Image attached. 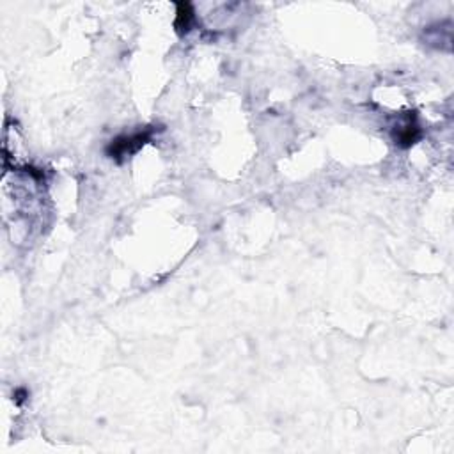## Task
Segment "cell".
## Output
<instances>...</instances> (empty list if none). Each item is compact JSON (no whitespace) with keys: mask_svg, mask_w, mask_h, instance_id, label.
I'll return each instance as SVG.
<instances>
[{"mask_svg":"<svg viewBox=\"0 0 454 454\" xmlns=\"http://www.w3.org/2000/svg\"><path fill=\"white\" fill-rule=\"evenodd\" d=\"M155 128H146L142 132H135L132 135H119L110 144L107 146V157H110L116 161H123L130 155L137 153L142 146L148 144L153 137Z\"/></svg>","mask_w":454,"mask_h":454,"instance_id":"cell-1","label":"cell"},{"mask_svg":"<svg viewBox=\"0 0 454 454\" xmlns=\"http://www.w3.org/2000/svg\"><path fill=\"white\" fill-rule=\"evenodd\" d=\"M419 137H421V128H419L417 121H415L414 116H408L401 125L396 126L394 141L396 144L401 146V148H410L412 144L417 142Z\"/></svg>","mask_w":454,"mask_h":454,"instance_id":"cell-2","label":"cell"},{"mask_svg":"<svg viewBox=\"0 0 454 454\" xmlns=\"http://www.w3.org/2000/svg\"><path fill=\"white\" fill-rule=\"evenodd\" d=\"M176 20H174V28L180 36H186L192 30L195 24V11L190 2H176Z\"/></svg>","mask_w":454,"mask_h":454,"instance_id":"cell-3","label":"cell"}]
</instances>
